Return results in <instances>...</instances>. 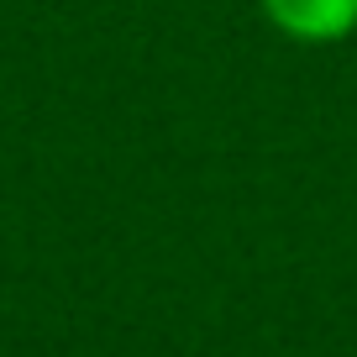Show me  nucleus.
I'll list each match as a JSON object with an SVG mask.
<instances>
[{"instance_id":"nucleus-1","label":"nucleus","mask_w":357,"mask_h":357,"mask_svg":"<svg viewBox=\"0 0 357 357\" xmlns=\"http://www.w3.org/2000/svg\"><path fill=\"white\" fill-rule=\"evenodd\" d=\"M257 11L284 43L336 47L357 32V0H257Z\"/></svg>"}]
</instances>
